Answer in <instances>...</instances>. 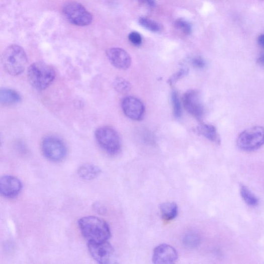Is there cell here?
<instances>
[{
	"label": "cell",
	"instance_id": "obj_3",
	"mask_svg": "<svg viewBox=\"0 0 264 264\" xmlns=\"http://www.w3.org/2000/svg\"><path fill=\"white\" fill-rule=\"evenodd\" d=\"M27 75L30 83L34 89L43 91L53 83L56 72L51 65L39 61L29 67Z\"/></svg>",
	"mask_w": 264,
	"mask_h": 264
},
{
	"label": "cell",
	"instance_id": "obj_30",
	"mask_svg": "<svg viewBox=\"0 0 264 264\" xmlns=\"http://www.w3.org/2000/svg\"><path fill=\"white\" fill-rule=\"evenodd\" d=\"M257 63L260 66L264 67V53L261 54L258 57L257 59Z\"/></svg>",
	"mask_w": 264,
	"mask_h": 264
},
{
	"label": "cell",
	"instance_id": "obj_22",
	"mask_svg": "<svg viewBox=\"0 0 264 264\" xmlns=\"http://www.w3.org/2000/svg\"><path fill=\"white\" fill-rule=\"evenodd\" d=\"M114 89L121 94H126L131 89V84L127 80L123 78L117 77L114 82Z\"/></svg>",
	"mask_w": 264,
	"mask_h": 264
},
{
	"label": "cell",
	"instance_id": "obj_15",
	"mask_svg": "<svg viewBox=\"0 0 264 264\" xmlns=\"http://www.w3.org/2000/svg\"><path fill=\"white\" fill-rule=\"evenodd\" d=\"M101 172V169L93 164H85L81 165L77 169V174L81 178L85 180L91 181L98 177Z\"/></svg>",
	"mask_w": 264,
	"mask_h": 264
},
{
	"label": "cell",
	"instance_id": "obj_11",
	"mask_svg": "<svg viewBox=\"0 0 264 264\" xmlns=\"http://www.w3.org/2000/svg\"><path fill=\"white\" fill-rule=\"evenodd\" d=\"M183 103L186 110L198 119L204 114V108L199 93L195 90L188 91L183 97Z\"/></svg>",
	"mask_w": 264,
	"mask_h": 264
},
{
	"label": "cell",
	"instance_id": "obj_19",
	"mask_svg": "<svg viewBox=\"0 0 264 264\" xmlns=\"http://www.w3.org/2000/svg\"><path fill=\"white\" fill-rule=\"evenodd\" d=\"M240 193L243 200L247 205L251 207H255L258 204V198L245 186H241Z\"/></svg>",
	"mask_w": 264,
	"mask_h": 264
},
{
	"label": "cell",
	"instance_id": "obj_9",
	"mask_svg": "<svg viewBox=\"0 0 264 264\" xmlns=\"http://www.w3.org/2000/svg\"><path fill=\"white\" fill-rule=\"evenodd\" d=\"M23 188L22 182L15 176L6 175L0 179V194L5 198H15L21 193Z\"/></svg>",
	"mask_w": 264,
	"mask_h": 264
},
{
	"label": "cell",
	"instance_id": "obj_4",
	"mask_svg": "<svg viewBox=\"0 0 264 264\" xmlns=\"http://www.w3.org/2000/svg\"><path fill=\"white\" fill-rule=\"evenodd\" d=\"M63 14L72 25L80 27L90 26L93 21V16L87 9L76 2H69L62 8Z\"/></svg>",
	"mask_w": 264,
	"mask_h": 264
},
{
	"label": "cell",
	"instance_id": "obj_8",
	"mask_svg": "<svg viewBox=\"0 0 264 264\" xmlns=\"http://www.w3.org/2000/svg\"><path fill=\"white\" fill-rule=\"evenodd\" d=\"M87 247L90 255L97 262L109 264L116 262L115 250L108 241L101 242L89 241Z\"/></svg>",
	"mask_w": 264,
	"mask_h": 264
},
{
	"label": "cell",
	"instance_id": "obj_29",
	"mask_svg": "<svg viewBox=\"0 0 264 264\" xmlns=\"http://www.w3.org/2000/svg\"><path fill=\"white\" fill-rule=\"evenodd\" d=\"M257 43L260 47L264 49V34H261L258 37Z\"/></svg>",
	"mask_w": 264,
	"mask_h": 264
},
{
	"label": "cell",
	"instance_id": "obj_1",
	"mask_svg": "<svg viewBox=\"0 0 264 264\" xmlns=\"http://www.w3.org/2000/svg\"><path fill=\"white\" fill-rule=\"evenodd\" d=\"M77 223L81 233L88 242H104L111 237V231L108 223L99 217L85 216L80 218Z\"/></svg>",
	"mask_w": 264,
	"mask_h": 264
},
{
	"label": "cell",
	"instance_id": "obj_26",
	"mask_svg": "<svg viewBox=\"0 0 264 264\" xmlns=\"http://www.w3.org/2000/svg\"><path fill=\"white\" fill-rule=\"evenodd\" d=\"M193 65L197 68H204L206 66V61L201 57H196L192 59Z\"/></svg>",
	"mask_w": 264,
	"mask_h": 264
},
{
	"label": "cell",
	"instance_id": "obj_5",
	"mask_svg": "<svg viewBox=\"0 0 264 264\" xmlns=\"http://www.w3.org/2000/svg\"><path fill=\"white\" fill-rule=\"evenodd\" d=\"M238 147L245 151H255L264 145V128L255 126L242 131L237 138Z\"/></svg>",
	"mask_w": 264,
	"mask_h": 264
},
{
	"label": "cell",
	"instance_id": "obj_17",
	"mask_svg": "<svg viewBox=\"0 0 264 264\" xmlns=\"http://www.w3.org/2000/svg\"><path fill=\"white\" fill-rule=\"evenodd\" d=\"M161 216L166 221L175 219L178 214V207L174 202H165L159 207Z\"/></svg>",
	"mask_w": 264,
	"mask_h": 264
},
{
	"label": "cell",
	"instance_id": "obj_25",
	"mask_svg": "<svg viewBox=\"0 0 264 264\" xmlns=\"http://www.w3.org/2000/svg\"><path fill=\"white\" fill-rule=\"evenodd\" d=\"M188 72L187 69H182L177 73L174 74L169 80L168 82L170 84H172L177 82L179 79L185 76Z\"/></svg>",
	"mask_w": 264,
	"mask_h": 264
},
{
	"label": "cell",
	"instance_id": "obj_6",
	"mask_svg": "<svg viewBox=\"0 0 264 264\" xmlns=\"http://www.w3.org/2000/svg\"><path fill=\"white\" fill-rule=\"evenodd\" d=\"M99 146L110 155H116L121 149V141L118 133L110 127H101L95 133Z\"/></svg>",
	"mask_w": 264,
	"mask_h": 264
},
{
	"label": "cell",
	"instance_id": "obj_31",
	"mask_svg": "<svg viewBox=\"0 0 264 264\" xmlns=\"http://www.w3.org/2000/svg\"><path fill=\"white\" fill-rule=\"evenodd\" d=\"M261 1H264V0H261Z\"/></svg>",
	"mask_w": 264,
	"mask_h": 264
},
{
	"label": "cell",
	"instance_id": "obj_24",
	"mask_svg": "<svg viewBox=\"0 0 264 264\" xmlns=\"http://www.w3.org/2000/svg\"><path fill=\"white\" fill-rule=\"evenodd\" d=\"M129 42L134 46L139 47L143 43V37L138 32L132 31L128 35Z\"/></svg>",
	"mask_w": 264,
	"mask_h": 264
},
{
	"label": "cell",
	"instance_id": "obj_13",
	"mask_svg": "<svg viewBox=\"0 0 264 264\" xmlns=\"http://www.w3.org/2000/svg\"><path fill=\"white\" fill-rule=\"evenodd\" d=\"M106 54L110 63L119 69L127 70L131 65V57L129 54L123 49L110 48L107 50Z\"/></svg>",
	"mask_w": 264,
	"mask_h": 264
},
{
	"label": "cell",
	"instance_id": "obj_21",
	"mask_svg": "<svg viewBox=\"0 0 264 264\" xmlns=\"http://www.w3.org/2000/svg\"><path fill=\"white\" fill-rule=\"evenodd\" d=\"M175 28L186 35H190L193 32L192 24L184 18H179L174 22Z\"/></svg>",
	"mask_w": 264,
	"mask_h": 264
},
{
	"label": "cell",
	"instance_id": "obj_18",
	"mask_svg": "<svg viewBox=\"0 0 264 264\" xmlns=\"http://www.w3.org/2000/svg\"><path fill=\"white\" fill-rule=\"evenodd\" d=\"M138 21L141 27L149 32L158 33L160 32L162 30V27L159 23L149 18L144 16L140 17Z\"/></svg>",
	"mask_w": 264,
	"mask_h": 264
},
{
	"label": "cell",
	"instance_id": "obj_16",
	"mask_svg": "<svg viewBox=\"0 0 264 264\" xmlns=\"http://www.w3.org/2000/svg\"><path fill=\"white\" fill-rule=\"evenodd\" d=\"M196 132L215 143L218 144L220 143V138L214 126L202 124L196 128Z\"/></svg>",
	"mask_w": 264,
	"mask_h": 264
},
{
	"label": "cell",
	"instance_id": "obj_27",
	"mask_svg": "<svg viewBox=\"0 0 264 264\" xmlns=\"http://www.w3.org/2000/svg\"><path fill=\"white\" fill-rule=\"evenodd\" d=\"M139 4L150 9H155L157 3L156 0H137Z\"/></svg>",
	"mask_w": 264,
	"mask_h": 264
},
{
	"label": "cell",
	"instance_id": "obj_28",
	"mask_svg": "<svg viewBox=\"0 0 264 264\" xmlns=\"http://www.w3.org/2000/svg\"><path fill=\"white\" fill-rule=\"evenodd\" d=\"M93 208L95 211L101 214H105V212L106 211V210L105 207L102 204H101L100 203H99V202L95 203L93 206Z\"/></svg>",
	"mask_w": 264,
	"mask_h": 264
},
{
	"label": "cell",
	"instance_id": "obj_10",
	"mask_svg": "<svg viewBox=\"0 0 264 264\" xmlns=\"http://www.w3.org/2000/svg\"><path fill=\"white\" fill-rule=\"evenodd\" d=\"M122 109L126 116L131 119L139 121L143 118L145 107L138 99L132 96L124 98L121 103Z\"/></svg>",
	"mask_w": 264,
	"mask_h": 264
},
{
	"label": "cell",
	"instance_id": "obj_2",
	"mask_svg": "<svg viewBox=\"0 0 264 264\" xmlns=\"http://www.w3.org/2000/svg\"><path fill=\"white\" fill-rule=\"evenodd\" d=\"M2 62L9 74L17 76L24 71L28 63V56L23 47L18 45H12L4 51Z\"/></svg>",
	"mask_w": 264,
	"mask_h": 264
},
{
	"label": "cell",
	"instance_id": "obj_20",
	"mask_svg": "<svg viewBox=\"0 0 264 264\" xmlns=\"http://www.w3.org/2000/svg\"><path fill=\"white\" fill-rule=\"evenodd\" d=\"M200 237L195 232H190L187 233L183 239V243L188 248H196L200 245Z\"/></svg>",
	"mask_w": 264,
	"mask_h": 264
},
{
	"label": "cell",
	"instance_id": "obj_23",
	"mask_svg": "<svg viewBox=\"0 0 264 264\" xmlns=\"http://www.w3.org/2000/svg\"><path fill=\"white\" fill-rule=\"evenodd\" d=\"M171 100L173 109V114L175 117L179 118L182 116V111L180 100L178 93L174 91L172 93Z\"/></svg>",
	"mask_w": 264,
	"mask_h": 264
},
{
	"label": "cell",
	"instance_id": "obj_14",
	"mask_svg": "<svg viewBox=\"0 0 264 264\" xmlns=\"http://www.w3.org/2000/svg\"><path fill=\"white\" fill-rule=\"evenodd\" d=\"M22 97L16 91L10 89L0 90V103L5 106H13L22 102Z\"/></svg>",
	"mask_w": 264,
	"mask_h": 264
},
{
	"label": "cell",
	"instance_id": "obj_7",
	"mask_svg": "<svg viewBox=\"0 0 264 264\" xmlns=\"http://www.w3.org/2000/svg\"><path fill=\"white\" fill-rule=\"evenodd\" d=\"M41 149L44 156L53 162L62 161L67 154V148L64 142L53 136L44 138L42 142Z\"/></svg>",
	"mask_w": 264,
	"mask_h": 264
},
{
	"label": "cell",
	"instance_id": "obj_12",
	"mask_svg": "<svg viewBox=\"0 0 264 264\" xmlns=\"http://www.w3.org/2000/svg\"><path fill=\"white\" fill-rule=\"evenodd\" d=\"M178 259V253L172 246L165 244H161L154 250L152 260L156 264L173 263Z\"/></svg>",
	"mask_w": 264,
	"mask_h": 264
}]
</instances>
